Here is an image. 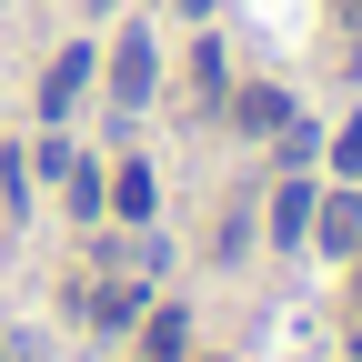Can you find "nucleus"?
I'll return each mask as SVG.
<instances>
[{"instance_id":"obj_8","label":"nucleus","mask_w":362,"mask_h":362,"mask_svg":"<svg viewBox=\"0 0 362 362\" xmlns=\"http://www.w3.org/2000/svg\"><path fill=\"white\" fill-rule=\"evenodd\" d=\"M111 211H121V221H151V171H141V161L111 181Z\"/></svg>"},{"instance_id":"obj_5","label":"nucleus","mask_w":362,"mask_h":362,"mask_svg":"<svg viewBox=\"0 0 362 362\" xmlns=\"http://www.w3.org/2000/svg\"><path fill=\"white\" fill-rule=\"evenodd\" d=\"M322 252H362V202H352V192L322 202Z\"/></svg>"},{"instance_id":"obj_2","label":"nucleus","mask_w":362,"mask_h":362,"mask_svg":"<svg viewBox=\"0 0 362 362\" xmlns=\"http://www.w3.org/2000/svg\"><path fill=\"white\" fill-rule=\"evenodd\" d=\"M181 352H192V312H181V302L141 312V362H181Z\"/></svg>"},{"instance_id":"obj_7","label":"nucleus","mask_w":362,"mask_h":362,"mask_svg":"<svg viewBox=\"0 0 362 362\" xmlns=\"http://www.w3.org/2000/svg\"><path fill=\"white\" fill-rule=\"evenodd\" d=\"M302 232H312V192L282 181V192H272V242H302Z\"/></svg>"},{"instance_id":"obj_9","label":"nucleus","mask_w":362,"mask_h":362,"mask_svg":"<svg viewBox=\"0 0 362 362\" xmlns=\"http://www.w3.org/2000/svg\"><path fill=\"white\" fill-rule=\"evenodd\" d=\"M181 11H211V0H181Z\"/></svg>"},{"instance_id":"obj_10","label":"nucleus","mask_w":362,"mask_h":362,"mask_svg":"<svg viewBox=\"0 0 362 362\" xmlns=\"http://www.w3.org/2000/svg\"><path fill=\"white\" fill-rule=\"evenodd\" d=\"M342 11H352V21H362V0H342Z\"/></svg>"},{"instance_id":"obj_1","label":"nucleus","mask_w":362,"mask_h":362,"mask_svg":"<svg viewBox=\"0 0 362 362\" xmlns=\"http://www.w3.org/2000/svg\"><path fill=\"white\" fill-rule=\"evenodd\" d=\"M111 101H121V111L151 101V30H121V40H111Z\"/></svg>"},{"instance_id":"obj_4","label":"nucleus","mask_w":362,"mask_h":362,"mask_svg":"<svg viewBox=\"0 0 362 362\" xmlns=\"http://www.w3.org/2000/svg\"><path fill=\"white\" fill-rule=\"evenodd\" d=\"M232 121H242V131H292V90H272V81H252L242 101H232Z\"/></svg>"},{"instance_id":"obj_3","label":"nucleus","mask_w":362,"mask_h":362,"mask_svg":"<svg viewBox=\"0 0 362 362\" xmlns=\"http://www.w3.org/2000/svg\"><path fill=\"white\" fill-rule=\"evenodd\" d=\"M81 81H90V51H61L51 81H40V121H71L81 111Z\"/></svg>"},{"instance_id":"obj_6","label":"nucleus","mask_w":362,"mask_h":362,"mask_svg":"<svg viewBox=\"0 0 362 362\" xmlns=\"http://www.w3.org/2000/svg\"><path fill=\"white\" fill-rule=\"evenodd\" d=\"M90 322H101V332L141 322V282H101V292H90Z\"/></svg>"}]
</instances>
